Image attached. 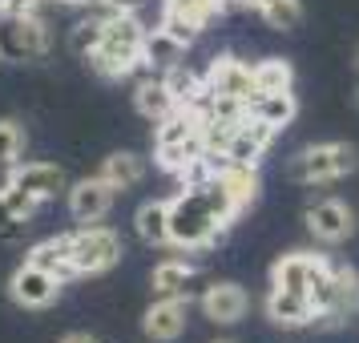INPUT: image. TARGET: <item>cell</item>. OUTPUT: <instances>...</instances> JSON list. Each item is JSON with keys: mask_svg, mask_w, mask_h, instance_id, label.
<instances>
[{"mask_svg": "<svg viewBox=\"0 0 359 343\" xmlns=\"http://www.w3.org/2000/svg\"><path fill=\"white\" fill-rule=\"evenodd\" d=\"M146 36L149 33L142 29L137 13H105L101 41L89 57V65L97 69L101 77H126L146 61Z\"/></svg>", "mask_w": 359, "mask_h": 343, "instance_id": "cell-1", "label": "cell"}, {"mask_svg": "<svg viewBox=\"0 0 359 343\" xmlns=\"http://www.w3.org/2000/svg\"><path fill=\"white\" fill-rule=\"evenodd\" d=\"M218 214L210 210V202L202 190H182L178 198H170V243L182 250H202L218 238Z\"/></svg>", "mask_w": 359, "mask_h": 343, "instance_id": "cell-2", "label": "cell"}, {"mask_svg": "<svg viewBox=\"0 0 359 343\" xmlns=\"http://www.w3.org/2000/svg\"><path fill=\"white\" fill-rule=\"evenodd\" d=\"M355 166H359L355 146H347V142H323V146H311V149H303L299 158H291L287 174H291L294 182L315 186V182L343 178V174H351Z\"/></svg>", "mask_w": 359, "mask_h": 343, "instance_id": "cell-3", "label": "cell"}, {"mask_svg": "<svg viewBox=\"0 0 359 343\" xmlns=\"http://www.w3.org/2000/svg\"><path fill=\"white\" fill-rule=\"evenodd\" d=\"M49 53V29L33 13L0 17V61H41Z\"/></svg>", "mask_w": 359, "mask_h": 343, "instance_id": "cell-4", "label": "cell"}, {"mask_svg": "<svg viewBox=\"0 0 359 343\" xmlns=\"http://www.w3.org/2000/svg\"><path fill=\"white\" fill-rule=\"evenodd\" d=\"M69 259L77 275H101L121 259V238L109 227H81L77 234H69Z\"/></svg>", "mask_w": 359, "mask_h": 343, "instance_id": "cell-5", "label": "cell"}, {"mask_svg": "<svg viewBox=\"0 0 359 343\" xmlns=\"http://www.w3.org/2000/svg\"><path fill=\"white\" fill-rule=\"evenodd\" d=\"M206 89H210L214 97H226V101H243V105H250L255 101V73H250V65H243L238 57H218L210 65V73H206Z\"/></svg>", "mask_w": 359, "mask_h": 343, "instance_id": "cell-6", "label": "cell"}, {"mask_svg": "<svg viewBox=\"0 0 359 343\" xmlns=\"http://www.w3.org/2000/svg\"><path fill=\"white\" fill-rule=\"evenodd\" d=\"M8 295L20 307H49L61 295V278L45 267H36V262H25V267H17V275L8 278Z\"/></svg>", "mask_w": 359, "mask_h": 343, "instance_id": "cell-7", "label": "cell"}, {"mask_svg": "<svg viewBox=\"0 0 359 343\" xmlns=\"http://www.w3.org/2000/svg\"><path fill=\"white\" fill-rule=\"evenodd\" d=\"M307 230L327 246H339L343 238H351V230H355V214L347 202L339 198H323V202H315L307 206Z\"/></svg>", "mask_w": 359, "mask_h": 343, "instance_id": "cell-8", "label": "cell"}, {"mask_svg": "<svg viewBox=\"0 0 359 343\" xmlns=\"http://www.w3.org/2000/svg\"><path fill=\"white\" fill-rule=\"evenodd\" d=\"M186 319H190V303H186V295H158V303L146 311V335L154 343H174L186 331Z\"/></svg>", "mask_w": 359, "mask_h": 343, "instance_id": "cell-9", "label": "cell"}, {"mask_svg": "<svg viewBox=\"0 0 359 343\" xmlns=\"http://www.w3.org/2000/svg\"><path fill=\"white\" fill-rule=\"evenodd\" d=\"M331 262L319 259V255H303V250H294V255H283V259L271 267V287H283V291H299L307 295L311 283L323 275Z\"/></svg>", "mask_w": 359, "mask_h": 343, "instance_id": "cell-10", "label": "cell"}, {"mask_svg": "<svg viewBox=\"0 0 359 343\" xmlns=\"http://www.w3.org/2000/svg\"><path fill=\"white\" fill-rule=\"evenodd\" d=\"M275 126H266L262 117H243V126L234 130V137H230V146H226V162H243V166H259V158L271 149V142H275Z\"/></svg>", "mask_w": 359, "mask_h": 343, "instance_id": "cell-11", "label": "cell"}, {"mask_svg": "<svg viewBox=\"0 0 359 343\" xmlns=\"http://www.w3.org/2000/svg\"><path fill=\"white\" fill-rule=\"evenodd\" d=\"M114 206V186L105 178H85L77 186H69V214L81 222V227H93L101 222Z\"/></svg>", "mask_w": 359, "mask_h": 343, "instance_id": "cell-12", "label": "cell"}, {"mask_svg": "<svg viewBox=\"0 0 359 343\" xmlns=\"http://www.w3.org/2000/svg\"><path fill=\"white\" fill-rule=\"evenodd\" d=\"M214 182L226 190V198L234 202V210L243 214L255 194H259V174H255V166H243V162H226L222 154H214Z\"/></svg>", "mask_w": 359, "mask_h": 343, "instance_id": "cell-13", "label": "cell"}, {"mask_svg": "<svg viewBox=\"0 0 359 343\" xmlns=\"http://www.w3.org/2000/svg\"><path fill=\"white\" fill-rule=\"evenodd\" d=\"M250 307V299L238 283H210L206 295H202V311H206V319L214 323H238Z\"/></svg>", "mask_w": 359, "mask_h": 343, "instance_id": "cell-14", "label": "cell"}, {"mask_svg": "<svg viewBox=\"0 0 359 343\" xmlns=\"http://www.w3.org/2000/svg\"><path fill=\"white\" fill-rule=\"evenodd\" d=\"M20 190H29V194L36 198V202H45V198H57L61 190H65V170L61 166H49V162H29V166H17L13 170V178Z\"/></svg>", "mask_w": 359, "mask_h": 343, "instance_id": "cell-15", "label": "cell"}, {"mask_svg": "<svg viewBox=\"0 0 359 343\" xmlns=\"http://www.w3.org/2000/svg\"><path fill=\"white\" fill-rule=\"evenodd\" d=\"M266 319L278 323V327H307L311 319H315V311H311L307 295L271 287V295H266Z\"/></svg>", "mask_w": 359, "mask_h": 343, "instance_id": "cell-16", "label": "cell"}, {"mask_svg": "<svg viewBox=\"0 0 359 343\" xmlns=\"http://www.w3.org/2000/svg\"><path fill=\"white\" fill-rule=\"evenodd\" d=\"M133 227H137V238L149 246L170 243V198H154L142 210L133 214Z\"/></svg>", "mask_w": 359, "mask_h": 343, "instance_id": "cell-17", "label": "cell"}, {"mask_svg": "<svg viewBox=\"0 0 359 343\" xmlns=\"http://www.w3.org/2000/svg\"><path fill=\"white\" fill-rule=\"evenodd\" d=\"M246 114H250V117H262L266 126L283 130V126H291V117L299 114V105H294V93H291V89H283V93H255V101L246 105Z\"/></svg>", "mask_w": 359, "mask_h": 343, "instance_id": "cell-18", "label": "cell"}, {"mask_svg": "<svg viewBox=\"0 0 359 343\" xmlns=\"http://www.w3.org/2000/svg\"><path fill=\"white\" fill-rule=\"evenodd\" d=\"M97 178H105L114 190H130V186H137V182L146 178V158H137V154H130V149L109 154V158L101 162Z\"/></svg>", "mask_w": 359, "mask_h": 343, "instance_id": "cell-19", "label": "cell"}, {"mask_svg": "<svg viewBox=\"0 0 359 343\" xmlns=\"http://www.w3.org/2000/svg\"><path fill=\"white\" fill-rule=\"evenodd\" d=\"M133 105H137V114L149 117V121H162V117H170L174 109H178V101H174V93H170L165 77L137 85V93H133Z\"/></svg>", "mask_w": 359, "mask_h": 343, "instance_id": "cell-20", "label": "cell"}, {"mask_svg": "<svg viewBox=\"0 0 359 343\" xmlns=\"http://www.w3.org/2000/svg\"><path fill=\"white\" fill-rule=\"evenodd\" d=\"M25 262H36V267L53 271L61 283H65L69 275H77V271H73V259H69V234H61V238H49V243H36L33 250L25 255Z\"/></svg>", "mask_w": 359, "mask_h": 343, "instance_id": "cell-21", "label": "cell"}, {"mask_svg": "<svg viewBox=\"0 0 359 343\" xmlns=\"http://www.w3.org/2000/svg\"><path fill=\"white\" fill-rule=\"evenodd\" d=\"M250 73H255V89L259 93H283L294 81L291 61H283V57H262L259 65H250Z\"/></svg>", "mask_w": 359, "mask_h": 343, "instance_id": "cell-22", "label": "cell"}, {"mask_svg": "<svg viewBox=\"0 0 359 343\" xmlns=\"http://www.w3.org/2000/svg\"><path fill=\"white\" fill-rule=\"evenodd\" d=\"M194 283V267L182 259H165L154 267V291L158 295H186V287Z\"/></svg>", "mask_w": 359, "mask_h": 343, "instance_id": "cell-23", "label": "cell"}, {"mask_svg": "<svg viewBox=\"0 0 359 343\" xmlns=\"http://www.w3.org/2000/svg\"><path fill=\"white\" fill-rule=\"evenodd\" d=\"M259 13L271 29H278V33H294V29L303 25V4H299V0H262Z\"/></svg>", "mask_w": 359, "mask_h": 343, "instance_id": "cell-24", "label": "cell"}, {"mask_svg": "<svg viewBox=\"0 0 359 343\" xmlns=\"http://www.w3.org/2000/svg\"><path fill=\"white\" fill-rule=\"evenodd\" d=\"M331 275H335V311L343 319L359 315V275L351 267H331Z\"/></svg>", "mask_w": 359, "mask_h": 343, "instance_id": "cell-25", "label": "cell"}, {"mask_svg": "<svg viewBox=\"0 0 359 343\" xmlns=\"http://www.w3.org/2000/svg\"><path fill=\"white\" fill-rule=\"evenodd\" d=\"M20 149H25V130H20L17 121H0V174L17 170Z\"/></svg>", "mask_w": 359, "mask_h": 343, "instance_id": "cell-26", "label": "cell"}, {"mask_svg": "<svg viewBox=\"0 0 359 343\" xmlns=\"http://www.w3.org/2000/svg\"><path fill=\"white\" fill-rule=\"evenodd\" d=\"M146 57L154 61V65L174 69V65H178V57H182V45H178V41H170L162 29H154V36H146Z\"/></svg>", "mask_w": 359, "mask_h": 343, "instance_id": "cell-27", "label": "cell"}, {"mask_svg": "<svg viewBox=\"0 0 359 343\" xmlns=\"http://www.w3.org/2000/svg\"><path fill=\"white\" fill-rule=\"evenodd\" d=\"M222 4H226V0H165V8H174V13H182V17H190L198 29H202L214 13H222Z\"/></svg>", "mask_w": 359, "mask_h": 343, "instance_id": "cell-28", "label": "cell"}, {"mask_svg": "<svg viewBox=\"0 0 359 343\" xmlns=\"http://www.w3.org/2000/svg\"><path fill=\"white\" fill-rule=\"evenodd\" d=\"M158 29H162L165 36H170V41H178L182 49H186V45H194L198 41V25L190 17H182V13H174V8H165V17H162V25H158Z\"/></svg>", "mask_w": 359, "mask_h": 343, "instance_id": "cell-29", "label": "cell"}, {"mask_svg": "<svg viewBox=\"0 0 359 343\" xmlns=\"http://www.w3.org/2000/svg\"><path fill=\"white\" fill-rule=\"evenodd\" d=\"M101 20H81L77 29H73V36H69V45H73V53L77 57H93V49H97V41H101Z\"/></svg>", "mask_w": 359, "mask_h": 343, "instance_id": "cell-30", "label": "cell"}, {"mask_svg": "<svg viewBox=\"0 0 359 343\" xmlns=\"http://www.w3.org/2000/svg\"><path fill=\"white\" fill-rule=\"evenodd\" d=\"M0 194H4V202H8V210L17 214V218H25V222L33 218V210H36V198L29 194V190H20L17 182H4V186H0Z\"/></svg>", "mask_w": 359, "mask_h": 343, "instance_id": "cell-31", "label": "cell"}, {"mask_svg": "<svg viewBox=\"0 0 359 343\" xmlns=\"http://www.w3.org/2000/svg\"><path fill=\"white\" fill-rule=\"evenodd\" d=\"M25 227H29V222L8 210V202H4V194H0V238H17Z\"/></svg>", "mask_w": 359, "mask_h": 343, "instance_id": "cell-32", "label": "cell"}, {"mask_svg": "<svg viewBox=\"0 0 359 343\" xmlns=\"http://www.w3.org/2000/svg\"><path fill=\"white\" fill-rule=\"evenodd\" d=\"M41 0H0V17H8V13H33Z\"/></svg>", "mask_w": 359, "mask_h": 343, "instance_id": "cell-33", "label": "cell"}, {"mask_svg": "<svg viewBox=\"0 0 359 343\" xmlns=\"http://www.w3.org/2000/svg\"><path fill=\"white\" fill-rule=\"evenodd\" d=\"M105 4V13H137L142 8V0H101Z\"/></svg>", "mask_w": 359, "mask_h": 343, "instance_id": "cell-34", "label": "cell"}, {"mask_svg": "<svg viewBox=\"0 0 359 343\" xmlns=\"http://www.w3.org/2000/svg\"><path fill=\"white\" fill-rule=\"evenodd\" d=\"M61 343H101V339H97V335H89V331H69Z\"/></svg>", "mask_w": 359, "mask_h": 343, "instance_id": "cell-35", "label": "cell"}, {"mask_svg": "<svg viewBox=\"0 0 359 343\" xmlns=\"http://www.w3.org/2000/svg\"><path fill=\"white\" fill-rule=\"evenodd\" d=\"M234 4H246V8H259L262 0H234Z\"/></svg>", "mask_w": 359, "mask_h": 343, "instance_id": "cell-36", "label": "cell"}, {"mask_svg": "<svg viewBox=\"0 0 359 343\" xmlns=\"http://www.w3.org/2000/svg\"><path fill=\"white\" fill-rule=\"evenodd\" d=\"M61 4H89V0H61Z\"/></svg>", "mask_w": 359, "mask_h": 343, "instance_id": "cell-37", "label": "cell"}, {"mask_svg": "<svg viewBox=\"0 0 359 343\" xmlns=\"http://www.w3.org/2000/svg\"><path fill=\"white\" fill-rule=\"evenodd\" d=\"M214 343H234V339H214Z\"/></svg>", "mask_w": 359, "mask_h": 343, "instance_id": "cell-38", "label": "cell"}]
</instances>
